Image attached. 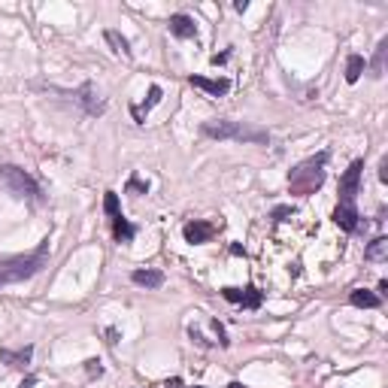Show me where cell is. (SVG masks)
I'll return each instance as SVG.
<instances>
[{"label":"cell","mask_w":388,"mask_h":388,"mask_svg":"<svg viewBox=\"0 0 388 388\" xmlns=\"http://www.w3.org/2000/svg\"><path fill=\"white\" fill-rule=\"evenodd\" d=\"M328 161H331V152H319V155H312V158L307 161H301L297 167L288 173V192L297 194V197H310V194H316L321 185H325V167H328Z\"/></svg>","instance_id":"obj_2"},{"label":"cell","mask_w":388,"mask_h":388,"mask_svg":"<svg viewBox=\"0 0 388 388\" xmlns=\"http://www.w3.org/2000/svg\"><path fill=\"white\" fill-rule=\"evenodd\" d=\"M103 212H106L110 219H119V216H121L119 194H115V192H106V194H103Z\"/></svg>","instance_id":"obj_20"},{"label":"cell","mask_w":388,"mask_h":388,"mask_svg":"<svg viewBox=\"0 0 388 388\" xmlns=\"http://www.w3.org/2000/svg\"><path fill=\"white\" fill-rule=\"evenodd\" d=\"M228 61V52H221V55H212V64H225Z\"/></svg>","instance_id":"obj_28"},{"label":"cell","mask_w":388,"mask_h":388,"mask_svg":"<svg viewBox=\"0 0 388 388\" xmlns=\"http://www.w3.org/2000/svg\"><path fill=\"white\" fill-rule=\"evenodd\" d=\"M161 85H152V88H149V97H146V103H140V106H130V112H134V121H137V125H143V121H146V112L149 110H152V106H158L161 103Z\"/></svg>","instance_id":"obj_13"},{"label":"cell","mask_w":388,"mask_h":388,"mask_svg":"<svg viewBox=\"0 0 388 388\" xmlns=\"http://www.w3.org/2000/svg\"><path fill=\"white\" fill-rule=\"evenodd\" d=\"M212 328H216V334H219V343H221V346H228V340H225V328H221L219 321H216V325H212Z\"/></svg>","instance_id":"obj_25"},{"label":"cell","mask_w":388,"mask_h":388,"mask_svg":"<svg viewBox=\"0 0 388 388\" xmlns=\"http://www.w3.org/2000/svg\"><path fill=\"white\" fill-rule=\"evenodd\" d=\"M112 234H115V240L119 243H130L137 237V228L130 225L125 216H119V219H112Z\"/></svg>","instance_id":"obj_17"},{"label":"cell","mask_w":388,"mask_h":388,"mask_svg":"<svg viewBox=\"0 0 388 388\" xmlns=\"http://www.w3.org/2000/svg\"><path fill=\"white\" fill-rule=\"evenodd\" d=\"M225 301L230 303H243L246 310H258L264 303V292H258L255 285H246V288H221Z\"/></svg>","instance_id":"obj_7"},{"label":"cell","mask_w":388,"mask_h":388,"mask_svg":"<svg viewBox=\"0 0 388 388\" xmlns=\"http://www.w3.org/2000/svg\"><path fill=\"white\" fill-rule=\"evenodd\" d=\"M364 70H367V61L361 55H349V58H346V82H349V85H355Z\"/></svg>","instance_id":"obj_16"},{"label":"cell","mask_w":388,"mask_h":388,"mask_svg":"<svg viewBox=\"0 0 388 388\" xmlns=\"http://www.w3.org/2000/svg\"><path fill=\"white\" fill-rule=\"evenodd\" d=\"M234 10H237V12H246V10H249V3H246V0H237Z\"/></svg>","instance_id":"obj_27"},{"label":"cell","mask_w":388,"mask_h":388,"mask_svg":"<svg viewBox=\"0 0 388 388\" xmlns=\"http://www.w3.org/2000/svg\"><path fill=\"white\" fill-rule=\"evenodd\" d=\"M130 282L143 285V288H161L164 285V273L161 270H134V273H130Z\"/></svg>","instance_id":"obj_14"},{"label":"cell","mask_w":388,"mask_h":388,"mask_svg":"<svg viewBox=\"0 0 388 388\" xmlns=\"http://www.w3.org/2000/svg\"><path fill=\"white\" fill-rule=\"evenodd\" d=\"M49 264V240H43L34 252L28 255H12V258L0 261V288L12 285V282H24V279L37 276Z\"/></svg>","instance_id":"obj_3"},{"label":"cell","mask_w":388,"mask_h":388,"mask_svg":"<svg viewBox=\"0 0 388 388\" xmlns=\"http://www.w3.org/2000/svg\"><path fill=\"white\" fill-rule=\"evenodd\" d=\"M361 170H364V161L355 158L340 176V201H337V210H334V221L346 230V234H355L361 225V212H358V206H355L358 185H361Z\"/></svg>","instance_id":"obj_1"},{"label":"cell","mask_w":388,"mask_h":388,"mask_svg":"<svg viewBox=\"0 0 388 388\" xmlns=\"http://www.w3.org/2000/svg\"><path fill=\"white\" fill-rule=\"evenodd\" d=\"M170 34L173 37H179V40H194L197 37V24L192 15H185V12H176V15H170Z\"/></svg>","instance_id":"obj_9"},{"label":"cell","mask_w":388,"mask_h":388,"mask_svg":"<svg viewBox=\"0 0 388 388\" xmlns=\"http://www.w3.org/2000/svg\"><path fill=\"white\" fill-rule=\"evenodd\" d=\"M228 388H243V385H240V382H230V385H228Z\"/></svg>","instance_id":"obj_30"},{"label":"cell","mask_w":388,"mask_h":388,"mask_svg":"<svg viewBox=\"0 0 388 388\" xmlns=\"http://www.w3.org/2000/svg\"><path fill=\"white\" fill-rule=\"evenodd\" d=\"M183 234H185L188 243L201 246V243H210V240H212V234H216V225H212V221L194 219V221H188V225L183 228Z\"/></svg>","instance_id":"obj_8"},{"label":"cell","mask_w":388,"mask_h":388,"mask_svg":"<svg viewBox=\"0 0 388 388\" xmlns=\"http://www.w3.org/2000/svg\"><path fill=\"white\" fill-rule=\"evenodd\" d=\"M379 179L388 183V158H382V164H379Z\"/></svg>","instance_id":"obj_24"},{"label":"cell","mask_w":388,"mask_h":388,"mask_svg":"<svg viewBox=\"0 0 388 388\" xmlns=\"http://www.w3.org/2000/svg\"><path fill=\"white\" fill-rule=\"evenodd\" d=\"M188 82H192L194 88H201V92H206V94H212V97H221V94H228V88H230V82H228V79H206V76H188Z\"/></svg>","instance_id":"obj_10"},{"label":"cell","mask_w":388,"mask_h":388,"mask_svg":"<svg viewBox=\"0 0 388 388\" xmlns=\"http://www.w3.org/2000/svg\"><path fill=\"white\" fill-rule=\"evenodd\" d=\"M85 364H88V373H92V376H101L103 373V367H101V361H85Z\"/></svg>","instance_id":"obj_22"},{"label":"cell","mask_w":388,"mask_h":388,"mask_svg":"<svg viewBox=\"0 0 388 388\" xmlns=\"http://www.w3.org/2000/svg\"><path fill=\"white\" fill-rule=\"evenodd\" d=\"M167 388H183V382H179V379H170Z\"/></svg>","instance_id":"obj_29"},{"label":"cell","mask_w":388,"mask_h":388,"mask_svg":"<svg viewBox=\"0 0 388 388\" xmlns=\"http://www.w3.org/2000/svg\"><path fill=\"white\" fill-rule=\"evenodd\" d=\"M19 388H37V376H24V382Z\"/></svg>","instance_id":"obj_26"},{"label":"cell","mask_w":388,"mask_h":388,"mask_svg":"<svg viewBox=\"0 0 388 388\" xmlns=\"http://www.w3.org/2000/svg\"><path fill=\"white\" fill-rule=\"evenodd\" d=\"M364 258L367 261H385L388 258V237H376V240L364 249Z\"/></svg>","instance_id":"obj_19"},{"label":"cell","mask_w":388,"mask_h":388,"mask_svg":"<svg viewBox=\"0 0 388 388\" xmlns=\"http://www.w3.org/2000/svg\"><path fill=\"white\" fill-rule=\"evenodd\" d=\"M288 212H294V210H292V206H279V210L273 212V219H276V221H282V219L288 216Z\"/></svg>","instance_id":"obj_23"},{"label":"cell","mask_w":388,"mask_h":388,"mask_svg":"<svg viewBox=\"0 0 388 388\" xmlns=\"http://www.w3.org/2000/svg\"><path fill=\"white\" fill-rule=\"evenodd\" d=\"M0 188L10 192L12 197H19V201H31V203L43 201L37 179L31 176V173H24L22 167H15V164H3V167H0Z\"/></svg>","instance_id":"obj_5"},{"label":"cell","mask_w":388,"mask_h":388,"mask_svg":"<svg viewBox=\"0 0 388 388\" xmlns=\"http://www.w3.org/2000/svg\"><path fill=\"white\" fill-rule=\"evenodd\" d=\"M349 303L352 307H358V310H379L382 307V297L367 292V288H355V292L349 294Z\"/></svg>","instance_id":"obj_12"},{"label":"cell","mask_w":388,"mask_h":388,"mask_svg":"<svg viewBox=\"0 0 388 388\" xmlns=\"http://www.w3.org/2000/svg\"><path fill=\"white\" fill-rule=\"evenodd\" d=\"M201 134L210 140H237V143H258V146H264L270 140V134L264 128H249L243 121H228V119L203 121Z\"/></svg>","instance_id":"obj_4"},{"label":"cell","mask_w":388,"mask_h":388,"mask_svg":"<svg viewBox=\"0 0 388 388\" xmlns=\"http://www.w3.org/2000/svg\"><path fill=\"white\" fill-rule=\"evenodd\" d=\"M103 40L112 46V52H115V55H121V58H130V43H128V40L119 34V31H112V28H110V31H103Z\"/></svg>","instance_id":"obj_18"},{"label":"cell","mask_w":388,"mask_h":388,"mask_svg":"<svg viewBox=\"0 0 388 388\" xmlns=\"http://www.w3.org/2000/svg\"><path fill=\"white\" fill-rule=\"evenodd\" d=\"M385 55H388V37L379 40L373 61L367 64V67H370V76H373V79H382V76H385Z\"/></svg>","instance_id":"obj_15"},{"label":"cell","mask_w":388,"mask_h":388,"mask_svg":"<svg viewBox=\"0 0 388 388\" xmlns=\"http://www.w3.org/2000/svg\"><path fill=\"white\" fill-rule=\"evenodd\" d=\"M31 358H34V346H24V349H19V352H12V349L0 352V361H3V364H10V367H15V370H24L31 364Z\"/></svg>","instance_id":"obj_11"},{"label":"cell","mask_w":388,"mask_h":388,"mask_svg":"<svg viewBox=\"0 0 388 388\" xmlns=\"http://www.w3.org/2000/svg\"><path fill=\"white\" fill-rule=\"evenodd\" d=\"M197 388H203V385H197Z\"/></svg>","instance_id":"obj_31"},{"label":"cell","mask_w":388,"mask_h":388,"mask_svg":"<svg viewBox=\"0 0 388 388\" xmlns=\"http://www.w3.org/2000/svg\"><path fill=\"white\" fill-rule=\"evenodd\" d=\"M128 192H143V194H146V192H149V185H146V183H140L137 176H130V183H128Z\"/></svg>","instance_id":"obj_21"},{"label":"cell","mask_w":388,"mask_h":388,"mask_svg":"<svg viewBox=\"0 0 388 388\" xmlns=\"http://www.w3.org/2000/svg\"><path fill=\"white\" fill-rule=\"evenodd\" d=\"M73 101H76L88 115H103L106 112V101H101L94 82H82L76 92H73Z\"/></svg>","instance_id":"obj_6"}]
</instances>
